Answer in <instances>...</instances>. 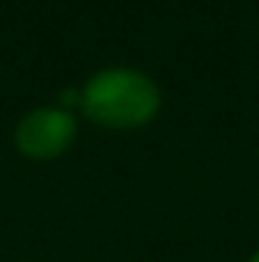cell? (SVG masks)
Segmentation results:
<instances>
[{
	"mask_svg": "<svg viewBox=\"0 0 259 262\" xmlns=\"http://www.w3.org/2000/svg\"><path fill=\"white\" fill-rule=\"evenodd\" d=\"M77 135L72 112L61 107H41L28 112L15 127V145L23 156L49 161L61 156Z\"/></svg>",
	"mask_w": 259,
	"mask_h": 262,
	"instance_id": "2",
	"label": "cell"
},
{
	"mask_svg": "<svg viewBox=\"0 0 259 262\" xmlns=\"http://www.w3.org/2000/svg\"><path fill=\"white\" fill-rule=\"evenodd\" d=\"M249 262H259V252H254V255H252V260Z\"/></svg>",
	"mask_w": 259,
	"mask_h": 262,
	"instance_id": "4",
	"label": "cell"
},
{
	"mask_svg": "<svg viewBox=\"0 0 259 262\" xmlns=\"http://www.w3.org/2000/svg\"><path fill=\"white\" fill-rule=\"evenodd\" d=\"M82 110L104 127H137L160 110V89L135 69H104L82 89Z\"/></svg>",
	"mask_w": 259,
	"mask_h": 262,
	"instance_id": "1",
	"label": "cell"
},
{
	"mask_svg": "<svg viewBox=\"0 0 259 262\" xmlns=\"http://www.w3.org/2000/svg\"><path fill=\"white\" fill-rule=\"evenodd\" d=\"M59 102H61V110H66V112H69V107L82 104V92H77L74 87H66L61 94H59Z\"/></svg>",
	"mask_w": 259,
	"mask_h": 262,
	"instance_id": "3",
	"label": "cell"
}]
</instances>
